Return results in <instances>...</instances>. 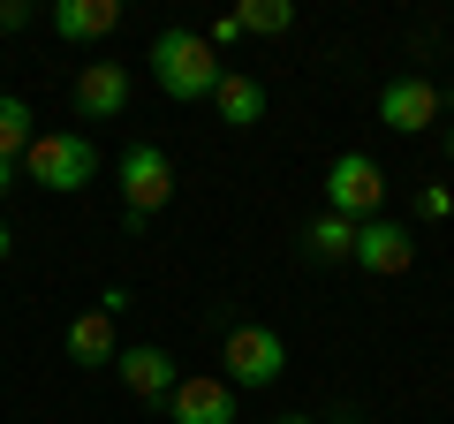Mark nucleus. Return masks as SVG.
<instances>
[{
  "mask_svg": "<svg viewBox=\"0 0 454 424\" xmlns=\"http://www.w3.org/2000/svg\"><path fill=\"white\" fill-rule=\"evenodd\" d=\"M46 23H53V38L91 46V38H114V31H121V0H53Z\"/></svg>",
  "mask_w": 454,
  "mask_h": 424,
  "instance_id": "9b49d317",
  "label": "nucleus"
},
{
  "mask_svg": "<svg viewBox=\"0 0 454 424\" xmlns=\"http://www.w3.org/2000/svg\"><path fill=\"white\" fill-rule=\"evenodd\" d=\"M379 205H387V167L372 160V152H340L333 167H325V212H340V220H379Z\"/></svg>",
  "mask_w": 454,
  "mask_h": 424,
  "instance_id": "39448f33",
  "label": "nucleus"
},
{
  "mask_svg": "<svg viewBox=\"0 0 454 424\" xmlns=\"http://www.w3.org/2000/svg\"><path fill=\"white\" fill-rule=\"evenodd\" d=\"M417 212H424V220H454V190H447V182H424V190H417Z\"/></svg>",
  "mask_w": 454,
  "mask_h": 424,
  "instance_id": "f3484780",
  "label": "nucleus"
},
{
  "mask_svg": "<svg viewBox=\"0 0 454 424\" xmlns=\"http://www.w3.org/2000/svg\"><path fill=\"white\" fill-rule=\"evenodd\" d=\"M447 160H454V130H447Z\"/></svg>",
  "mask_w": 454,
  "mask_h": 424,
  "instance_id": "5701e85b",
  "label": "nucleus"
},
{
  "mask_svg": "<svg viewBox=\"0 0 454 424\" xmlns=\"http://www.w3.org/2000/svg\"><path fill=\"white\" fill-rule=\"evenodd\" d=\"M235 38H243V16H235V8H227V16H220V23H212V31H205V46L220 53V46H235Z\"/></svg>",
  "mask_w": 454,
  "mask_h": 424,
  "instance_id": "a211bd4d",
  "label": "nucleus"
},
{
  "mask_svg": "<svg viewBox=\"0 0 454 424\" xmlns=\"http://www.w3.org/2000/svg\"><path fill=\"white\" fill-rule=\"evenodd\" d=\"M235 16H243V31H258V38H288L295 31V8H288V0H243Z\"/></svg>",
  "mask_w": 454,
  "mask_h": 424,
  "instance_id": "dca6fc26",
  "label": "nucleus"
},
{
  "mask_svg": "<svg viewBox=\"0 0 454 424\" xmlns=\"http://www.w3.org/2000/svg\"><path fill=\"white\" fill-rule=\"evenodd\" d=\"M114 182H121V228L145 235L167 212V197H175V160H167V145L137 137V145L121 152V167H114Z\"/></svg>",
  "mask_w": 454,
  "mask_h": 424,
  "instance_id": "f03ea898",
  "label": "nucleus"
},
{
  "mask_svg": "<svg viewBox=\"0 0 454 424\" xmlns=\"http://www.w3.org/2000/svg\"><path fill=\"white\" fill-rule=\"evenodd\" d=\"M38 145V114H31V98H16V91H0V160H16L23 167V152Z\"/></svg>",
  "mask_w": 454,
  "mask_h": 424,
  "instance_id": "2eb2a0df",
  "label": "nucleus"
},
{
  "mask_svg": "<svg viewBox=\"0 0 454 424\" xmlns=\"http://www.w3.org/2000/svg\"><path fill=\"white\" fill-rule=\"evenodd\" d=\"M303 250L318 265H340V258H356V220H340V212H318L303 228Z\"/></svg>",
  "mask_w": 454,
  "mask_h": 424,
  "instance_id": "4468645a",
  "label": "nucleus"
},
{
  "mask_svg": "<svg viewBox=\"0 0 454 424\" xmlns=\"http://www.w3.org/2000/svg\"><path fill=\"white\" fill-rule=\"evenodd\" d=\"M23 175H31L38 190H53V197H76L83 182L98 175V145L83 130H38V145L23 152Z\"/></svg>",
  "mask_w": 454,
  "mask_h": 424,
  "instance_id": "20e7f679",
  "label": "nucleus"
},
{
  "mask_svg": "<svg viewBox=\"0 0 454 424\" xmlns=\"http://www.w3.org/2000/svg\"><path fill=\"white\" fill-rule=\"evenodd\" d=\"M129 106V68L121 61H83L76 68V114L83 122H114Z\"/></svg>",
  "mask_w": 454,
  "mask_h": 424,
  "instance_id": "9d476101",
  "label": "nucleus"
},
{
  "mask_svg": "<svg viewBox=\"0 0 454 424\" xmlns=\"http://www.w3.org/2000/svg\"><path fill=\"white\" fill-rule=\"evenodd\" d=\"M8 250H16V235H8V220H0V265H8Z\"/></svg>",
  "mask_w": 454,
  "mask_h": 424,
  "instance_id": "412c9836",
  "label": "nucleus"
},
{
  "mask_svg": "<svg viewBox=\"0 0 454 424\" xmlns=\"http://www.w3.org/2000/svg\"><path fill=\"white\" fill-rule=\"evenodd\" d=\"M273 424H318V417H273Z\"/></svg>",
  "mask_w": 454,
  "mask_h": 424,
  "instance_id": "4be33fe9",
  "label": "nucleus"
},
{
  "mask_svg": "<svg viewBox=\"0 0 454 424\" xmlns=\"http://www.w3.org/2000/svg\"><path fill=\"white\" fill-rule=\"evenodd\" d=\"M16 175H23V167H16V160H0V197L16 190Z\"/></svg>",
  "mask_w": 454,
  "mask_h": 424,
  "instance_id": "aec40b11",
  "label": "nucleus"
},
{
  "mask_svg": "<svg viewBox=\"0 0 454 424\" xmlns=\"http://www.w3.org/2000/svg\"><path fill=\"white\" fill-rule=\"evenodd\" d=\"M167 424H235V387L220 372H190L167 394Z\"/></svg>",
  "mask_w": 454,
  "mask_h": 424,
  "instance_id": "6e6552de",
  "label": "nucleus"
},
{
  "mask_svg": "<svg viewBox=\"0 0 454 424\" xmlns=\"http://www.w3.org/2000/svg\"><path fill=\"white\" fill-rule=\"evenodd\" d=\"M348 265L394 280V273H409V265H417V235H409L402 220H387V212H379V220H364V228H356V258H348Z\"/></svg>",
  "mask_w": 454,
  "mask_h": 424,
  "instance_id": "0eeeda50",
  "label": "nucleus"
},
{
  "mask_svg": "<svg viewBox=\"0 0 454 424\" xmlns=\"http://www.w3.org/2000/svg\"><path fill=\"white\" fill-rule=\"evenodd\" d=\"M220 364H227V387L235 394H258V387H280V372H288V334L280 326H258V318H235L220 342Z\"/></svg>",
  "mask_w": 454,
  "mask_h": 424,
  "instance_id": "7ed1b4c3",
  "label": "nucleus"
},
{
  "mask_svg": "<svg viewBox=\"0 0 454 424\" xmlns=\"http://www.w3.org/2000/svg\"><path fill=\"white\" fill-rule=\"evenodd\" d=\"M114 357H121V334H114L106 310H83V318H68V364H83V372H114Z\"/></svg>",
  "mask_w": 454,
  "mask_h": 424,
  "instance_id": "f8f14e48",
  "label": "nucleus"
},
{
  "mask_svg": "<svg viewBox=\"0 0 454 424\" xmlns=\"http://www.w3.org/2000/svg\"><path fill=\"white\" fill-rule=\"evenodd\" d=\"M114 379H121V387H129L137 402H160V409H167V394L182 387V372H175V357H167V349H152V342H137V349H121V357H114Z\"/></svg>",
  "mask_w": 454,
  "mask_h": 424,
  "instance_id": "1a4fd4ad",
  "label": "nucleus"
},
{
  "mask_svg": "<svg viewBox=\"0 0 454 424\" xmlns=\"http://www.w3.org/2000/svg\"><path fill=\"white\" fill-rule=\"evenodd\" d=\"M212 106H220L227 130H250V122H265V83H258V76H243V68H227L220 91H212Z\"/></svg>",
  "mask_w": 454,
  "mask_h": 424,
  "instance_id": "ddd939ff",
  "label": "nucleus"
},
{
  "mask_svg": "<svg viewBox=\"0 0 454 424\" xmlns=\"http://www.w3.org/2000/svg\"><path fill=\"white\" fill-rule=\"evenodd\" d=\"M23 23H31V8L23 0H0V31H23Z\"/></svg>",
  "mask_w": 454,
  "mask_h": 424,
  "instance_id": "6ab92c4d",
  "label": "nucleus"
},
{
  "mask_svg": "<svg viewBox=\"0 0 454 424\" xmlns=\"http://www.w3.org/2000/svg\"><path fill=\"white\" fill-rule=\"evenodd\" d=\"M439 106H447V98H439L432 76H394L387 91H379V122H387L394 137H424L439 122Z\"/></svg>",
  "mask_w": 454,
  "mask_h": 424,
  "instance_id": "423d86ee",
  "label": "nucleus"
},
{
  "mask_svg": "<svg viewBox=\"0 0 454 424\" xmlns=\"http://www.w3.org/2000/svg\"><path fill=\"white\" fill-rule=\"evenodd\" d=\"M145 61H152V76H160L167 98H212L220 76H227V61L205 46V31H182V23H167V31L152 38Z\"/></svg>",
  "mask_w": 454,
  "mask_h": 424,
  "instance_id": "f257e3e1",
  "label": "nucleus"
}]
</instances>
